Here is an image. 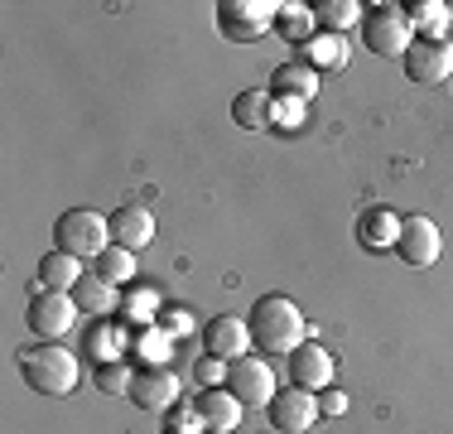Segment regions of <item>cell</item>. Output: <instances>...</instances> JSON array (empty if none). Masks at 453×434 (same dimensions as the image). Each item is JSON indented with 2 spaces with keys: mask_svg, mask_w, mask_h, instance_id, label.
Instances as JSON below:
<instances>
[{
  "mask_svg": "<svg viewBox=\"0 0 453 434\" xmlns=\"http://www.w3.org/2000/svg\"><path fill=\"white\" fill-rule=\"evenodd\" d=\"M193 329V314L188 309H174V314H169V333H188Z\"/></svg>",
  "mask_w": 453,
  "mask_h": 434,
  "instance_id": "obj_29",
  "label": "cell"
},
{
  "mask_svg": "<svg viewBox=\"0 0 453 434\" xmlns=\"http://www.w3.org/2000/svg\"><path fill=\"white\" fill-rule=\"evenodd\" d=\"M319 92V73L309 68L304 58H289L271 73V97H285V102H309Z\"/></svg>",
  "mask_w": 453,
  "mask_h": 434,
  "instance_id": "obj_16",
  "label": "cell"
},
{
  "mask_svg": "<svg viewBox=\"0 0 453 434\" xmlns=\"http://www.w3.org/2000/svg\"><path fill=\"white\" fill-rule=\"evenodd\" d=\"M53 242H58V252H68L78 260H96L111 246V217H102L92 208H68L53 222Z\"/></svg>",
  "mask_w": 453,
  "mask_h": 434,
  "instance_id": "obj_3",
  "label": "cell"
},
{
  "mask_svg": "<svg viewBox=\"0 0 453 434\" xmlns=\"http://www.w3.org/2000/svg\"><path fill=\"white\" fill-rule=\"evenodd\" d=\"M203 343H208V357L236 362V357H246V347H251V323L232 319V314H218V319L203 329Z\"/></svg>",
  "mask_w": 453,
  "mask_h": 434,
  "instance_id": "obj_13",
  "label": "cell"
},
{
  "mask_svg": "<svg viewBox=\"0 0 453 434\" xmlns=\"http://www.w3.org/2000/svg\"><path fill=\"white\" fill-rule=\"evenodd\" d=\"M131 400L140 410H174V400H179V376L169 372V367H145V372H135V382H131Z\"/></svg>",
  "mask_w": 453,
  "mask_h": 434,
  "instance_id": "obj_12",
  "label": "cell"
},
{
  "mask_svg": "<svg viewBox=\"0 0 453 434\" xmlns=\"http://www.w3.org/2000/svg\"><path fill=\"white\" fill-rule=\"evenodd\" d=\"M304 63H309V68H328V73L348 68V39H342V35H319L314 43H309Z\"/></svg>",
  "mask_w": 453,
  "mask_h": 434,
  "instance_id": "obj_20",
  "label": "cell"
},
{
  "mask_svg": "<svg viewBox=\"0 0 453 434\" xmlns=\"http://www.w3.org/2000/svg\"><path fill=\"white\" fill-rule=\"evenodd\" d=\"M73 299H78V309H88V314H106L111 309V285L96 280V275H82L78 290H73Z\"/></svg>",
  "mask_w": 453,
  "mask_h": 434,
  "instance_id": "obj_25",
  "label": "cell"
},
{
  "mask_svg": "<svg viewBox=\"0 0 453 434\" xmlns=\"http://www.w3.org/2000/svg\"><path fill=\"white\" fill-rule=\"evenodd\" d=\"M92 382H96V391H111V396H131V382H135V372L126 362H102L92 372Z\"/></svg>",
  "mask_w": 453,
  "mask_h": 434,
  "instance_id": "obj_26",
  "label": "cell"
},
{
  "mask_svg": "<svg viewBox=\"0 0 453 434\" xmlns=\"http://www.w3.org/2000/svg\"><path fill=\"white\" fill-rule=\"evenodd\" d=\"M362 39L372 53H386V58H405V49L415 43V25L401 5H366L362 10Z\"/></svg>",
  "mask_w": 453,
  "mask_h": 434,
  "instance_id": "obj_4",
  "label": "cell"
},
{
  "mask_svg": "<svg viewBox=\"0 0 453 434\" xmlns=\"http://www.w3.org/2000/svg\"><path fill=\"white\" fill-rule=\"evenodd\" d=\"M275 15H280V5H271V0H222L218 5V29L236 43H251L275 25Z\"/></svg>",
  "mask_w": 453,
  "mask_h": 434,
  "instance_id": "obj_6",
  "label": "cell"
},
{
  "mask_svg": "<svg viewBox=\"0 0 453 434\" xmlns=\"http://www.w3.org/2000/svg\"><path fill=\"white\" fill-rule=\"evenodd\" d=\"M198 415H203V430L232 434L236 425H242L246 406H242V400H236L226 386H203V391H198Z\"/></svg>",
  "mask_w": 453,
  "mask_h": 434,
  "instance_id": "obj_15",
  "label": "cell"
},
{
  "mask_svg": "<svg viewBox=\"0 0 453 434\" xmlns=\"http://www.w3.org/2000/svg\"><path fill=\"white\" fill-rule=\"evenodd\" d=\"M265 410H271V425L280 434H309V430H314V420L323 415L319 396H314V391H299V386L295 391H280Z\"/></svg>",
  "mask_w": 453,
  "mask_h": 434,
  "instance_id": "obj_10",
  "label": "cell"
},
{
  "mask_svg": "<svg viewBox=\"0 0 453 434\" xmlns=\"http://www.w3.org/2000/svg\"><path fill=\"white\" fill-rule=\"evenodd\" d=\"M169 434H174V430H169Z\"/></svg>",
  "mask_w": 453,
  "mask_h": 434,
  "instance_id": "obj_31",
  "label": "cell"
},
{
  "mask_svg": "<svg viewBox=\"0 0 453 434\" xmlns=\"http://www.w3.org/2000/svg\"><path fill=\"white\" fill-rule=\"evenodd\" d=\"M232 121L242 130H271L275 126V97L261 92V87H246V92L232 97Z\"/></svg>",
  "mask_w": 453,
  "mask_h": 434,
  "instance_id": "obj_18",
  "label": "cell"
},
{
  "mask_svg": "<svg viewBox=\"0 0 453 434\" xmlns=\"http://www.w3.org/2000/svg\"><path fill=\"white\" fill-rule=\"evenodd\" d=\"M96 280H106V285H126V280H135V252H126V246H106L102 256H96Z\"/></svg>",
  "mask_w": 453,
  "mask_h": 434,
  "instance_id": "obj_21",
  "label": "cell"
},
{
  "mask_svg": "<svg viewBox=\"0 0 453 434\" xmlns=\"http://www.w3.org/2000/svg\"><path fill=\"white\" fill-rule=\"evenodd\" d=\"M251 343L271 357H289L304 343V314L289 295H261L251 304Z\"/></svg>",
  "mask_w": 453,
  "mask_h": 434,
  "instance_id": "obj_1",
  "label": "cell"
},
{
  "mask_svg": "<svg viewBox=\"0 0 453 434\" xmlns=\"http://www.w3.org/2000/svg\"><path fill=\"white\" fill-rule=\"evenodd\" d=\"M198 376H203L208 386H218V376H222V357H203V362H198Z\"/></svg>",
  "mask_w": 453,
  "mask_h": 434,
  "instance_id": "obj_28",
  "label": "cell"
},
{
  "mask_svg": "<svg viewBox=\"0 0 453 434\" xmlns=\"http://www.w3.org/2000/svg\"><path fill=\"white\" fill-rule=\"evenodd\" d=\"M395 236H401V217H395L391 208H366L357 217L362 252H395Z\"/></svg>",
  "mask_w": 453,
  "mask_h": 434,
  "instance_id": "obj_17",
  "label": "cell"
},
{
  "mask_svg": "<svg viewBox=\"0 0 453 434\" xmlns=\"http://www.w3.org/2000/svg\"><path fill=\"white\" fill-rule=\"evenodd\" d=\"M395 252H401V260H405V266H415V270L434 266L439 252H444L439 222H434V217H425V213L401 217V236H395Z\"/></svg>",
  "mask_w": 453,
  "mask_h": 434,
  "instance_id": "obj_9",
  "label": "cell"
},
{
  "mask_svg": "<svg viewBox=\"0 0 453 434\" xmlns=\"http://www.w3.org/2000/svg\"><path fill=\"white\" fill-rule=\"evenodd\" d=\"M275 29H280V35H285L289 43L309 39V29H314V10H309V5H280Z\"/></svg>",
  "mask_w": 453,
  "mask_h": 434,
  "instance_id": "obj_24",
  "label": "cell"
},
{
  "mask_svg": "<svg viewBox=\"0 0 453 434\" xmlns=\"http://www.w3.org/2000/svg\"><path fill=\"white\" fill-rule=\"evenodd\" d=\"M226 391H232L242 406H271L280 396L275 372H271L265 357H236V362H226Z\"/></svg>",
  "mask_w": 453,
  "mask_h": 434,
  "instance_id": "obj_8",
  "label": "cell"
},
{
  "mask_svg": "<svg viewBox=\"0 0 453 434\" xmlns=\"http://www.w3.org/2000/svg\"><path fill=\"white\" fill-rule=\"evenodd\" d=\"M78 314H82V309H78V299H73V295H53V290H39V295H29L25 319H29V329H35L44 343H58V338H68V333H73Z\"/></svg>",
  "mask_w": 453,
  "mask_h": 434,
  "instance_id": "obj_5",
  "label": "cell"
},
{
  "mask_svg": "<svg viewBox=\"0 0 453 434\" xmlns=\"http://www.w3.org/2000/svg\"><path fill=\"white\" fill-rule=\"evenodd\" d=\"M309 10H314L319 25H328L333 35H342L348 25H357V19H362L366 5H357V0H319V5H309Z\"/></svg>",
  "mask_w": 453,
  "mask_h": 434,
  "instance_id": "obj_23",
  "label": "cell"
},
{
  "mask_svg": "<svg viewBox=\"0 0 453 434\" xmlns=\"http://www.w3.org/2000/svg\"><path fill=\"white\" fill-rule=\"evenodd\" d=\"M19 376H25L29 391H39V396H73L82 367L63 343H29L25 353H19Z\"/></svg>",
  "mask_w": 453,
  "mask_h": 434,
  "instance_id": "obj_2",
  "label": "cell"
},
{
  "mask_svg": "<svg viewBox=\"0 0 453 434\" xmlns=\"http://www.w3.org/2000/svg\"><path fill=\"white\" fill-rule=\"evenodd\" d=\"M449 43H453V15H449Z\"/></svg>",
  "mask_w": 453,
  "mask_h": 434,
  "instance_id": "obj_30",
  "label": "cell"
},
{
  "mask_svg": "<svg viewBox=\"0 0 453 434\" xmlns=\"http://www.w3.org/2000/svg\"><path fill=\"white\" fill-rule=\"evenodd\" d=\"M410 15V25L415 29H425V39H444L449 35V15L453 10L449 5H439V0H415V5L405 10Z\"/></svg>",
  "mask_w": 453,
  "mask_h": 434,
  "instance_id": "obj_22",
  "label": "cell"
},
{
  "mask_svg": "<svg viewBox=\"0 0 453 434\" xmlns=\"http://www.w3.org/2000/svg\"><path fill=\"white\" fill-rule=\"evenodd\" d=\"M401 63H405V78L415 87H439L453 78V43L449 39H415Z\"/></svg>",
  "mask_w": 453,
  "mask_h": 434,
  "instance_id": "obj_7",
  "label": "cell"
},
{
  "mask_svg": "<svg viewBox=\"0 0 453 434\" xmlns=\"http://www.w3.org/2000/svg\"><path fill=\"white\" fill-rule=\"evenodd\" d=\"M155 242V217H150L145 203H121L111 213V246H126V252H140V246Z\"/></svg>",
  "mask_w": 453,
  "mask_h": 434,
  "instance_id": "obj_14",
  "label": "cell"
},
{
  "mask_svg": "<svg viewBox=\"0 0 453 434\" xmlns=\"http://www.w3.org/2000/svg\"><path fill=\"white\" fill-rule=\"evenodd\" d=\"M319 410L323 415H342V410H348V396H342V391H323V400H319Z\"/></svg>",
  "mask_w": 453,
  "mask_h": 434,
  "instance_id": "obj_27",
  "label": "cell"
},
{
  "mask_svg": "<svg viewBox=\"0 0 453 434\" xmlns=\"http://www.w3.org/2000/svg\"><path fill=\"white\" fill-rule=\"evenodd\" d=\"M289 376L299 391H328L333 382V353L323 343H299L289 353Z\"/></svg>",
  "mask_w": 453,
  "mask_h": 434,
  "instance_id": "obj_11",
  "label": "cell"
},
{
  "mask_svg": "<svg viewBox=\"0 0 453 434\" xmlns=\"http://www.w3.org/2000/svg\"><path fill=\"white\" fill-rule=\"evenodd\" d=\"M39 285L53 290V295H73L78 290V280H82V260L78 256H68V252H49L44 260H39Z\"/></svg>",
  "mask_w": 453,
  "mask_h": 434,
  "instance_id": "obj_19",
  "label": "cell"
}]
</instances>
